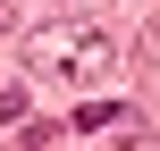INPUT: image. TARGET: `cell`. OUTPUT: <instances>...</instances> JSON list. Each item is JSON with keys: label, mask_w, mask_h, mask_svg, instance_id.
Instances as JSON below:
<instances>
[{"label": "cell", "mask_w": 160, "mask_h": 151, "mask_svg": "<svg viewBox=\"0 0 160 151\" xmlns=\"http://www.w3.org/2000/svg\"><path fill=\"white\" fill-rule=\"evenodd\" d=\"M25 59H34L51 84H110V76L127 67V42L101 34V25H42V34L25 42Z\"/></svg>", "instance_id": "cell-1"}, {"label": "cell", "mask_w": 160, "mask_h": 151, "mask_svg": "<svg viewBox=\"0 0 160 151\" xmlns=\"http://www.w3.org/2000/svg\"><path fill=\"white\" fill-rule=\"evenodd\" d=\"M76 126H118V101H84V109H68Z\"/></svg>", "instance_id": "cell-2"}, {"label": "cell", "mask_w": 160, "mask_h": 151, "mask_svg": "<svg viewBox=\"0 0 160 151\" xmlns=\"http://www.w3.org/2000/svg\"><path fill=\"white\" fill-rule=\"evenodd\" d=\"M25 118V84H0V126H17Z\"/></svg>", "instance_id": "cell-3"}, {"label": "cell", "mask_w": 160, "mask_h": 151, "mask_svg": "<svg viewBox=\"0 0 160 151\" xmlns=\"http://www.w3.org/2000/svg\"><path fill=\"white\" fill-rule=\"evenodd\" d=\"M143 59H152V67H160V25H143Z\"/></svg>", "instance_id": "cell-4"}, {"label": "cell", "mask_w": 160, "mask_h": 151, "mask_svg": "<svg viewBox=\"0 0 160 151\" xmlns=\"http://www.w3.org/2000/svg\"><path fill=\"white\" fill-rule=\"evenodd\" d=\"M0 34H8V0H0Z\"/></svg>", "instance_id": "cell-5"}]
</instances>
